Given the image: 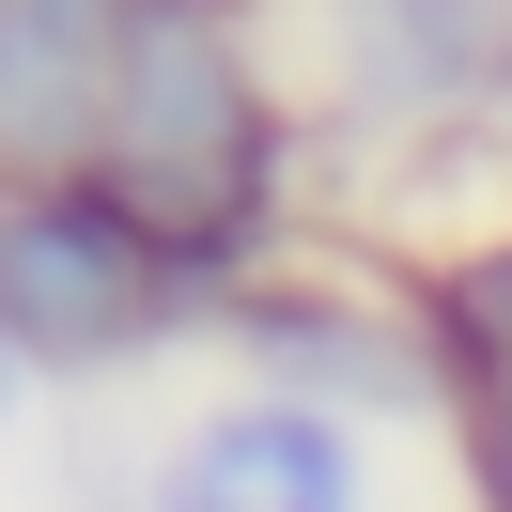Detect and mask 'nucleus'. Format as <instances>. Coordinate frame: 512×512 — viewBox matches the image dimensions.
<instances>
[{"instance_id":"0eeeda50","label":"nucleus","mask_w":512,"mask_h":512,"mask_svg":"<svg viewBox=\"0 0 512 512\" xmlns=\"http://www.w3.org/2000/svg\"><path fill=\"white\" fill-rule=\"evenodd\" d=\"M466 450H481V512H512V373H481V419H466Z\"/></svg>"},{"instance_id":"6e6552de","label":"nucleus","mask_w":512,"mask_h":512,"mask_svg":"<svg viewBox=\"0 0 512 512\" xmlns=\"http://www.w3.org/2000/svg\"><path fill=\"white\" fill-rule=\"evenodd\" d=\"M47 16H78V32H125V16H140V0H47Z\"/></svg>"},{"instance_id":"f257e3e1","label":"nucleus","mask_w":512,"mask_h":512,"mask_svg":"<svg viewBox=\"0 0 512 512\" xmlns=\"http://www.w3.org/2000/svg\"><path fill=\"white\" fill-rule=\"evenodd\" d=\"M94 187L156 233L171 264H233L280 187V109L249 78L233 0H140L109 32V94H94Z\"/></svg>"},{"instance_id":"39448f33","label":"nucleus","mask_w":512,"mask_h":512,"mask_svg":"<svg viewBox=\"0 0 512 512\" xmlns=\"http://www.w3.org/2000/svg\"><path fill=\"white\" fill-rule=\"evenodd\" d=\"M249 342L264 357H295V373H342L357 404H419V342H388V326H357V311H249Z\"/></svg>"},{"instance_id":"20e7f679","label":"nucleus","mask_w":512,"mask_h":512,"mask_svg":"<svg viewBox=\"0 0 512 512\" xmlns=\"http://www.w3.org/2000/svg\"><path fill=\"white\" fill-rule=\"evenodd\" d=\"M342 78L404 125L481 109L512 78V0H342Z\"/></svg>"},{"instance_id":"f03ea898","label":"nucleus","mask_w":512,"mask_h":512,"mask_svg":"<svg viewBox=\"0 0 512 512\" xmlns=\"http://www.w3.org/2000/svg\"><path fill=\"white\" fill-rule=\"evenodd\" d=\"M171 311H187V264L94 171H16L0 187V342L16 357H140Z\"/></svg>"},{"instance_id":"7ed1b4c3","label":"nucleus","mask_w":512,"mask_h":512,"mask_svg":"<svg viewBox=\"0 0 512 512\" xmlns=\"http://www.w3.org/2000/svg\"><path fill=\"white\" fill-rule=\"evenodd\" d=\"M156 512H357V450L311 404H233L156 466Z\"/></svg>"},{"instance_id":"1a4fd4ad","label":"nucleus","mask_w":512,"mask_h":512,"mask_svg":"<svg viewBox=\"0 0 512 512\" xmlns=\"http://www.w3.org/2000/svg\"><path fill=\"white\" fill-rule=\"evenodd\" d=\"M0 388H16V342H0Z\"/></svg>"},{"instance_id":"423d86ee","label":"nucleus","mask_w":512,"mask_h":512,"mask_svg":"<svg viewBox=\"0 0 512 512\" xmlns=\"http://www.w3.org/2000/svg\"><path fill=\"white\" fill-rule=\"evenodd\" d=\"M435 326H450V357H466V373H512V249L450 264V280H435Z\"/></svg>"}]
</instances>
